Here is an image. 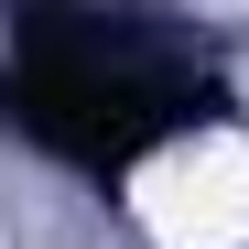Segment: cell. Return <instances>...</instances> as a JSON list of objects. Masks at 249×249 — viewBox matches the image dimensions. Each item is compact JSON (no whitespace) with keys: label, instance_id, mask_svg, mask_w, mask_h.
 I'll use <instances>...</instances> for the list:
<instances>
[{"label":"cell","instance_id":"cell-1","mask_svg":"<svg viewBox=\"0 0 249 249\" xmlns=\"http://www.w3.org/2000/svg\"><path fill=\"white\" fill-rule=\"evenodd\" d=\"M130 217L152 249H249V141H228V130L174 141L162 162H141Z\"/></svg>","mask_w":249,"mask_h":249}]
</instances>
